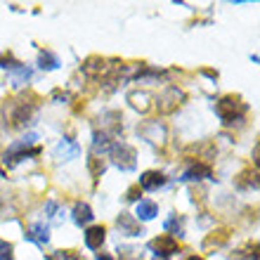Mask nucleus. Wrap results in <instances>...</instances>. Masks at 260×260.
<instances>
[{"instance_id":"a211bd4d","label":"nucleus","mask_w":260,"mask_h":260,"mask_svg":"<svg viewBox=\"0 0 260 260\" xmlns=\"http://www.w3.org/2000/svg\"><path fill=\"white\" fill-rule=\"evenodd\" d=\"M237 258H246V260H258V241H248L244 248L237 251Z\"/></svg>"},{"instance_id":"1a4fd4ad","label":"nucleus","mask_w":260,"mask_h":260,"mask_svg":"<svg viewBox=\"0 0 260 260\" xmlns=\"http://www.w3.org/2000/svg\"><path fill=\"white\" fill-rule=\"evenodd\" d=\"M230 227H218V230H213L208 237L204 239V251H213V248H220L225 246L227 241H230Z\"/></svg>"},{"instance_id":"f8f14e48","label":"nucleus","mask_w":260,"mask_h":260,"mask_svg":"<svg viewBox=\"0 0 260 260\" xmlns=\"http://www.w3.org/2000/svg\"><path fill=\"white\" fill-rule=\"evenodd\" d=\"M166 185V175L164 173H158V171H147L142 173V178H140V189H158V187H164Z\"/></svg>"},{"instance_id":"20e7f679","label":"nucleus","mask_w":260,"mask_h":260,"mask_svg":"<svg viewBox=\"0 0 260 260\" xmlns=\"http://www.w3.org/2000/svg\"><path fill=\"white\" fill-rule=\"evenodd\" d=\"M36 104H38V102H26V97L17 100V102L12 104V111H10V116H7V121H10V128H12V130L24 128V125L28 123L31 114H34V107H36Z\"/></svg>"},{"instance_id":"4be33fe9","label":"nucleus","mask_w":260,"mask_h":260,"mask_svg":"<svg viewBox=\"0 0 260 260\" xmlns=\"http://www.w3.org/2000/svg\"><path fill=\"white\" fill-rule=\"evenodd\" d=\"M12 74H14V76H12V83H14V85H21L24 81H28V76H31V71H28V69L24 67V64H19V67L14 69Z\"/></svg>"},{"instance_id":"423d86ee","label":"nucleus","mask_w":260,"mask_h":260,"mask_svg":"<svg viewBox=\"0 0 260 260\" xmlns=\"http://www.w3.org/2000/svg\"><path fill=\"white\" fill-rule=\"evenodd\" d=\"M149 248L156 255H161V258H168V255H173L178 251V239L171 237V234H161V237L149 241Z\"/></svg>"},{"instance_id":"6ab92c4d","label":"nucleus","mask_w":260,"mask_h":260,"mask_svg":"<svg viewBox=\"0 0 260 260\" xmlns=\"http://www.w3.org/2000/svg\"><path fill=\"white\" fill-rule=\"evenodd\" d=\"M88 166H90V173L95 175V178H100L104 173V168H107V164H104L100 156H95V154H90V158H88Z\"/></svg>"},{"instance_id":"c756f323","label":"nucleus","mask_w":260,"mask_h":260,"mask_svg":"<svg viewBox=\"0 0 260 260\" xmlns=\"http://www.w3.org/2000/svg\"><path fill=\"white\" fill-rule=\"evenodd\" d=\"M0 178H3V168H0Z\"/></svg>"},{"instance_id":"9d476101","label":"nucleus","mask_w":260,"mask_h":260,"mask_svg":"<svg viewBox=\"0 0 260 260\" xmlns=\"http://www.w3.org/2000/svg\"><path fill=\"white\" fill-rule=\"evenodd\" d=\"M104 237H107V227L104 225L88 227V232H85V246L92 248V251H100L104 244Z\"/></svg>"},{"instance_id":"7c9ffc66","label":"nucleus","mask_w":260,"mask_h":260,"mask_svg":"<svg viewBox=\"0 0 260 260\" xmlns=\"http://www.w3.org/2000/svg\"><path fill=\"white\" fill-rule=\"evenodd\" d=\"M156 260H158V258H156Z\"/></svg>"},{"instance_id":"f257e3e1","label":"nucleus","mask_w":260,"mask_h":260,"mask_svg":"<svg viewBox=\"0 0 260 260\" xmlns=\"http://www.w3.org/2000/svg\"><path fill=\"white\" fill-rule=\"evenodd\" d=\"M215 114L225 123H232V121H237V118H241L246 114V104L241 102L239 95H225V97H220L218 104H215Z\"/></svg>"},{"instance_id":"412c9836","label":"nucleus","mask_w":260,"mask_h":260,"mask_svg":"<svg viewBox=\"0 0 260 260\" xmlns=\"http://www.w3.org/2000/svg\"><path fill=\"white\" fill-rule=\"evenodd\" d=\"M38 64H41V69H48V71H52V69H57L59 59H57L52 52H41V57H38Z\"/></svg>"},{"instance_id":"aec40b11","label":"nucleus","mask_w":260,"mask_h":260,"mask_svg":"<svg viewBox=\"0 0 260 260\" xmlns=\"http://www.w3.org/2000/svg\"><path fill=\"white\" fill-rule=\"evenodd\" d=\"M166 230H171V232H175L178 237H182L185 234V227H182V218L180 215H171V218L166 220Z\"/></svg>"},{"instance_id":"2eb2a0df","label":"nucleus","mask_w":260,"mask_h":260,"mask_svg":"<svg viewBox=\"0 0 260 260\" xmlns=\"http://www.w3.org/2000/svg\"><path fill=\"white\" fill-rule=\"evenodd\" d=\"M92 218H95V215H92V208H90L88 204L78 201V204L74 206V220H76V225H88Z\"/></svg>"},{"instance_id":"c85d7f7f","label":"nucleus","mask_w":260,"mask_h":260,"mask_svg":"<svg viewBox=\"0 0 260 260\" xmlns=\"http://www.w3.org/2000/svg\"><path fill=\"white\" fill-rule=\"evenodd\" d=\"M187 260H204V258H201V255H189Z\"/></svg>"},{"instance_id":"cd10ccee","label":"nucleus","mask_w":260,"mask_h":260,"mask_svg":"<svg viewBox=\"0 0 260 260\" xmlns=\"http://www.w3.org/2000/svg\"><path fill=\"white\" fill-rule=\"evenodd\" d=\"M97 260H114L109 253H97Z\"/></svg>"},{"instance_id":"f03ea898","label":"nucleus","mask_w":260,"mask_h":260,"mask_svg":"<svg viewBox=\"0 0 260 260\" xmlns=\"http://www.w3.org/2000/svg\"><path fill=\"white\" fill-rule=\"evenodd\" d=\"M187 102V95L182 92V90L178 88V85H171V88H166L161 95H158V114H164V116H168V114H173V111H178L182 104Z\"/></svg>"},{"instance_id":"0eeeda50","label":"nucleus","mask_w":260,"mask_h":260,"mask_svg":"<svg viewBox=\"0 0 260 260\" xmlns=\"http://www.w3.org/2000/svg\"><path fill=\"white\" fill-rule=\"evenodd\" d=\"M118 230H121V234H125V237H140L142 234V225H140V220L135 218V215H130V213H121L116 220Z\"/></svg>"},{"instance_id":"7ed1b4c3","label":"nucleus","mask_w":260,"mask_h":260,"mask_svg":"<svg viewBox=\"0 0 260 260\" xmlns=\"http://www.w3.org/2000/svg\"><path fill=\"white\" fill-rule=\"evenodd\" d=\"M109 156H111V161L121 168V171H133L135 164H137L135 149H133L130 144H125V142H111Z\"/></svg>"},{"instance_id":"9b49d317","label":"nucleus","mask_w":260,"mask_h":260,"mask_svg":"<svg viewBox=\"0 0 260 260\" xmlns=\"http://www.w3.org/2000/svg\"><path fill=\"white\" fill-rule=\"evenodd\" d=\"M204 178H213L211 166L206 164V161H194V164L182 173V178L180 180H204Z\"/></svg>"},{"instance_id":"5701e85b","label":"nucleus","mask_w":260,"mask_h":260,"mask_svg":"<svg viewBox=\"0 0 260 260\" xmlns=\"http://www.w3.org/2000/svg\"><path fill=\"white\" fill-rule=\"evenodd\" d=\"M50 260H78V253L76 251H55V253H50Z\"/></svg>"},{"instance_id":"dca6fc26","label":"nucleus","mask_w":260,"mask_h":260,"mask_svg":"<svg viewBox=\"0 0 260 260\" xmlns=\"http://www.w3.org/2000/svg\"><path fill=\"white\" fill-rule=\"evenodd\" d=\"M137 215H140V220H151L158 215V206L154 204V201H149V199H144V201H140L137 204Z\"/></svg>"},{"instance_id":"ddd939ff","label":"nucleus","mask_w":260,"mask_h":260,"mask_svg":"<svg viewBox=\"0 0 260 260\" xmlns=\"http://www.w3.org/2000/svg\"><path fill=\"white\" fill-rule=\"evenodd\" d=\"M26 239L28 241H34V244H38V246H45L50 241V230L43 222H36V225L28 227V232H26Z\"/></svg>"},{"instance_id":"f3484780","label":"nucleus","mask_w":260,"mask_h":260,"mask_svg":"<svg viewBox=\"0 0 260 260\" xmlns=\"http://www.w3.org/2000/svg\"><path fill=\"white\" fill-rule=\"evenodd\" d=\"M255 175H258V173H255V168H248V171H244L239 175L237 185H239L241 189H244V187H258V180H255Z\"/></svg>"},{"instance_id":"bb28decb","label":"nucleus","mask_w":260,"mask_h":260,"mask_svg":"<svg viewBox=\"0 0 260 260\" xmlns=\"http://www.w3.org/2000/svg\"><path fill=\"white\" fill-rule=\"evenodd\" d=\"M140 194H142V189H140V187H130L128 192H125V199H128V201H137V199H140Z\"/></svg>"},{"instance_id":"b1692460","label":"nucleus","mask_w":260,"mask_h":260,"mask_svg":"<svg viewBox=\"0 0 260 260\" xmlns=\"http://www.w3.org/2000/svg\"><path fill=\"white\" fill-rule=\"evenodd\" d=\"M0 67H3V69H12V71H14V69L19 67V62H17V59L7 52V55H0Z\"/></svg>"},{"instance_id":"6e6552de","label":"nucleus","mask_w":260,"mask_h":260,"mask_svg":"<svg viewBox=\"0 0 260 260\" xmlns=\"http://www.w3.org/2000/svg\"><path fill=\"white\" fill-rule=\"evenodd\" d=\"M151 92H147V90H133V92H128V102L130 107L135 111H140V114H147V111L151 109Z\"/></svg>"},{"instance_id":"393cba45","label":"nucleus","mask_w":260,"mask_h":260,"mask_svg":"<svg viewBox=\"0 0 260 260\" xmlns=\"http://www.w3.org/2000/svg\"><path fill=\"white\" fill-rule=\"evenodd\" d=\"M12 244H7L5 239H0V260H12Z\"/></svg>"},{"instance_id":"39448f33","label":"nucleus","mask_w":260,"mask_h":260,"mask_svg":"<svg viewBox=\"0 0 260 260\" xmlns=\"http://www.w3.org/2000/svg\"><path fill=\"white\" fill-rule=\"evenodd\" d=\"M137 133H140L147 142L156 144V147H164V144H166V135H168L166 125L158 123V121H147V123L137 125Z\"/></svg>"},{"instance_id":"a878e982","label":"nucleus","mask_w":260,"mask_h":260,"mask_svg":"<svg viewBox=\"0 0 260 260\" xmlns=\"http://www.w3.org/2000/svg\"><path fill=\"white\" fill-rule=\"evenodd\" d=\"M121 258L123 260H142V255H140V251H137V248H123V251H121Z\"/></svg>"},{"instance_id":"4468645a","label":"nucleus","mask_w":260,"mask_h":260,"mask_svg":"<svg viewBox=\"0 0 260 260\" xmlns=\"http://www.w3.org/2000/svg\"><path fill=\"white\" fill-rule=\"evenodd\" d=\"M78 144L71 142V140H62V142L55 147V158L57 161H69V158H76L78 156Z\"/></svg>"}]
</instances>
